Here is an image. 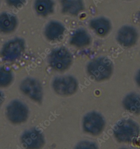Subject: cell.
<instances>
[{"instance_id":"cell-11","label":"cell","mask_w":140,"mask_h":149,"mask_svg":"<svg viewBox=\"0 0 140 149\" xmlns=\"http://www.w3.org/2000/svg\"><path fill=\"white\" fill-rule=\"evenodd\" d=\"M91 28L100 36L107 35L111 29V24L108 19L104 18L94 19L90 23Z\"/></svg>"},{"instance_id":"cell-6","label":"cell","mask_w":140,"mask_h":149,"mask_svg":"<svg viewBox=\"0 0 140 149\" xmlns=\"http://www.w3.org/2000/svg\"><path fill=\"white\" fill-rule=\"evenodd\" d=\"M138 38L136 30L132 26H125L121 28L118 32L117 40L125 47H131L136 43Z\"/></svg>"},{"instance_id":"cell-13","label":"cell","mask_w":140,"mask_h":149,"mask_svg":"<svg viewBox=\"0 0 140 149\" xmlns=\"http://www.w3.org/2000/svg\"><path fill=\"white\" fill-rule=\"evenodd\" d=\"M17 24V19L13 15L8 13L0 15V31L10 33L15 30Z\"/></svg>"},{"instance_id":"cell-17","label":"cell","mask_w":140,"mask_h":149,"mask_svg":"<svg viewBox=\"0 0 140 149\" xmlns=\"http://www.w3.org/2000/svg\"><path fill=\"white\" fill-rule=\"evenodd\" d=\"M54 2L52 0H36L35 7L38 14L46 16L53 11Z\"/></svg>"},{"instance_id":"cell-9","label":"cell","mask_w":140,"mask_h":149,"mask_svg":"<svg viewBox=\"0 0 140 149\" xmlns=\"http://www.w3.org/2000/svg\"><path fill=\"white\" fill-rule=\"evenodd\" d=\"M21 88L24 93L34 100L38 101L41 99V87L36 81L31 79H27L22 84Z\"/></svg>"},{"instance_id":"cell-8","label":"cell","mask_w":140,"mask_h":149,"mask_svg":"<svg viewBox=\"0 0 140 149\" xmlns=\"http://www.w3.org/2000/svg\"><path fill=\"white\" fill-rule=\"evenodd\" d=\"M24 47V42L21 39H16L10 41L4 46L2 54L7 59H14L20 54Z\"/></svg>"},{"instance_id":"cell-4","label":"cell","mask_w":140,"mask_h":149,"mask_svg":"<svg viewBox=\"0 0 140 149\" xmlns=\"http://www.w3.org/2000/svg\"><path fill=\"white\" fill-rule=\"evenodd\" d=\"M55 91L62 95H68L75 93L77 89V81L73 77L69 76L58 77L53 83Z\"/></svg>"},{"instance_id":"cell-10","label":"cell","mask_w":140,"mask_h":149,"mask_svg":"<svg viewBox=\"0 0 140 149\" xmlns=\"http://www.w3.org/2000/svg\"><path fill=\"white\" fill-rule=\"evenodd\" d=\"M23 144L28 148H39L43 145L42 135L35 130L30 131L23 135L22 139Z\"/></svg>"},{"instance_id":"cell-20","label":"cell","mask_w":140,"mask_h":149,"mask_svg":"<svg viewBox=\"0 0 140 149\" xmlns=\"http://www.w3.org/2000/svg\"><path fill=\"white\" fill-rule=\"evenodd\" d=\"M6 1L10 5L18 7L23 3L24 0H6Z\"/></svg>"},{"instance_id":"cell-16","label":"cell","mask_w":140,"mask_h":149,"mask_svg":"<svg viewBox=\"0 0 140 149\" xmlns=\"http://www.w3.org/2000/svg\"><path fill=\"white\" fill-rule=\"evenodd\" d=\"M123 105L126 109L133 113L140 111V96L139 95L131 93L127 95L123 100Z\"/></svg>"},{"instance_id":"cell-5","label":"cell","mask_w":140,"mask_h":149,"mask_svg":"<svg viewBox=\"0 0 140 149\" xmlns=\"http://www.w3.org/2000/svg\"><path fill=\"white\" fill-rule=\"evenodd\" d=\"M104 126V120L102 116L98 113H88L84 118V130L91 134H99L102 131Z\"/></svg>"},{"instance_id":"cell-7","label":"cell","mask_w":140,"mask_h":149,"mask_svg":"<svg viewBox=\"0 0 140 149\" xmlns=\"http://www.w3.org/2000/svg\"><path fill=\"white\" fill-rule=\"evenodd\" d=\"M27 111L26 108L21 103L14 102L8 108V116L14 123H21L27 117Z\"/></svg>"},{"instance_id":"cell-3","label":"cell","mask_w":140,"mask_h":149,"mask_svg":"<svg viewBox=\"0 0 140 149\" xmlns=\"http://www.w3.org/2000/svg\"><path fill=\"white\" fill-rule=\"evenodd\" d=\"M49 60L53 68L57 71H63L71 65L72 57L66 49L60 48L52 52L49 56Z\"/></svg>"},{"instance_id":"cell-2","label":"cell","mask_w":140,"mask_h":149,"mask_svg":"<svg viewBox=\"0 0 140 149\" xmlns=\"http://www.w3.org/2000/svg\"><path fill=\"white\" fill-rule=\"evenodd\" d=\"M114 129L116 137L122 142H129L139 134V127L131 120L119 121Z\"/></svg>"},{"instance_id":"cell-15","label":"cell","mask_w":140,"mask_h":149,"mask_svg":"<svg viewBox=\"0 0 140 149\" xmlns=\"http://www.w3.org/2000/svg\"><path fill=\"white\" fill-rule=\"evenodd\" d=\"M62 5L63 12L71 15H77L83 8L81 0H62Z\"/></svg>"},{"instance_id":"cell-19","label":"cell","mask_w":140,"mask_h":149,"mask_svg":"<svg viewBox=\"0 0 140 149\" xmlns=\"http://www.w3.org/2000/svg\"><path fill=\"white\" fill-rule=\"evenodd\" d=\"M76 148L81 149H89L97 148L96 144L88 141H83L77 145Z\"/></svg>"},{"instance_id":"cell-12","label":"cell","mask_w":140,"mask_h":149,"mask_svg":"<svg viewBox=\"0 0 140 149\" xmlns=\"http://www.w3.org/2000/svg\"><path fill=\"white\" fill-rule=\"evenodd\" d=\"M64 28L61 24L57 22H51L47 25L45 35L51 40H56L63 35Z\"/></svg>"},{"instance_id":"cell-22","label":"cell","mask_w":140,"mask_h":149,"mask_svg":"<svg viewBox=\"0 0 140 149\" xmlns=\"http://www.w3.org/2000/svg\"><path fill=\"white\" fill-rule=\"evenodd\" d=\"M3 97L2 95L0 93V104H1L3 102Z\"/></svg>"},{"instance_id":"cell-18","label":"cell","mask_w":140,"mask_h":149,"mask_svg":"<svg viewBox=\"0 0 140 149\" xmlns=\"http://www.w3.org/2000/svg\"><path fill=\"white\" fill-rule=\"evenodd\" d=\"M12 76L10 71L5 68L0 69V87H5L10 84Z\"/></svg>"},{"instance_id":"cell-1","label":"cell","mask_w":140,"mask_h":149,"mask_svg":"<svg viewBox=\"0 0 140 149\" xmlns=\"http://www.w3.org/2000/svg\"><path fill=\"white\" fill-rule=\"evenodd\" d=\"M113 65L106 57H100L90 62L88 65V73L96 80L103 81L111 76Z\"/></svg>"},{"instance_id":"cell-21","label":"cell","mask_w":140,"mask_h":149,"mask_svg":"<svg viewBox=\"0 0 140 149\" xmlns=\"http://www.w3.org/2000/svg\"><path fill=\"white\" fill-rule=\"evenodd\" d=\"M136 77L138 78V79H137L136 81L138 82V84H140V74L139 72V74H137Z\"/></svg>"},{"instance_id":"cell-14","label":"cell","mask_w":140,"mask_h":149,"mask_svg":"<svg viewBox=\"0 0 140 149\" xmlns=\"http://www.w3.org/2000/svg\"><path fill=\"white\" fill-rule=\"evenodd\" d=\"M91 39L88 33L85 29L77 30L71 37L70 43L78 47H84L88 45Z\"/></svg>"}]
</instances>
